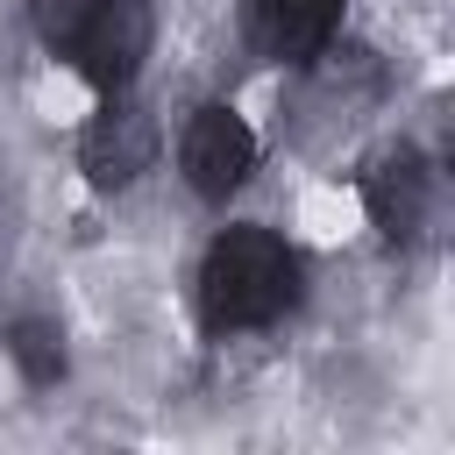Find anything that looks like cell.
<instances>
[{
    "label": "cell",
    "mask_w": 455,
    "mask_h": 455,
    "mask_svg": "<svg viewBox=\"0 0 455 455\" xmlns=\"http://www.w3.org/2000/svg\"><path fill=\"white\" fill-rule=\"evenodd\" d=\"M291 299H299V263L270 228H228L206 249V270H199L206 327H263Z\"/></svg>",
    "instance_id": "1"
},
{
    "label": "cell",
    "mask_w": 455,
    "mask_h": 455,
    "mask_svg": "<svg viewBox=\"0 0 455 455\" xmlns=\"http://www.w3.org/2000/svg\"><path fill=\"white\" fill-rule=\"evenodd\" d=\"M178 164H185V178H192L199 199H228L256 171V135H249V121L235 107H199L192 128H185V142H178Z\"/></svg>",
    "instance_id": "2"
},
{
    "label": "cell",
    "mask_w": 455,
    "mask_h": 455,
    "mask_svg": "<svg viewBox=\"0 0 455 455\" xmlns=\"http://www.w3.org/2000/svg\"><path fill=\"white\" fill-rule=\"evenodd\" d=\"M149 36H156V21H149V0H100L92 7V21L78 28V71L100 85V92H121L135 71H142V57H149Z\"/></svg>",
    "instance_id": "3"
},
{
    "label": "cell",
    "mask_w": 455,
    "mask_h": 455,
    "mask_svg": "<svg viewBox=\"0 0 455 455\" xmlns=\"http://www.w3.org/2000/svg\"><path fill=\"white\" fill-rule=\"evenodd\" d=\"M78 164H85L92 185H135V178L156 164V121H149V107H135V100L114 92V100L92 114V128H85V142H78Z\"/></svg>",
    "instance_id": "4"
},
{
    "label": "cell",
    "mask_w": 455,
    "mask_h": 455,
    "mask_svg": "<svg viewBox=\"0 0 455 455\" xmlns=\"http://www.w3.org/2000/svg\"><path fill=\"white\" fill-rule=\"evenodd\" d=\"M363 206H370V220H377L384 242H412V235L427 228V206H434V178H427V164H419L412 149L377 156L370 178H363Z\"/></svg>",
    "instance_id": "5"
},
{
    "label": "cell",
    "mask_w": 455,
    "mask_h": 455,
    "mask_svg": "<svg viewBox=\"0 0 455 455\" xmlns=\"http://www.w3.org/2000/svg\"><path fill=\"white\" fill-rule=\"evenodd\" d=\"M341 21V0H256V36L270 57H313Z\"/></svg>",
    "instance_id": "6"
},
{
    "label": "cell",
    "mask_w": 455,
    "mask_h": 455,
    "mask_svg": "<svg viewBox=\"0 0 455 455\" xmlns=\"http://www.w3.org/2000/svg\"><path fill=\"white\" fill-rule=\"evenodd\" d=\"M7 348H14V363H21L28 384H57L64 377V334H57V320H21Z\"/></svg>",
    "instance_id": "7"
},
{
    "label": "cell",
    "mask_w": 455,
    "mask_h": 455,
    "mask_svg": "<svg viewBox=\"0 0 455 455\" xmlns=\"http://www.w3.org/2000/svg\"><path fill=\"white\" fill-rule=\"evenodd\" d=\"M28 7H36V36H43L50 50H71L100 0H28Z\"/></svg>",
    "instance_id": "8"
}]
</instances>
